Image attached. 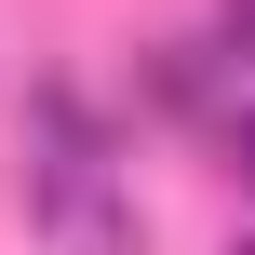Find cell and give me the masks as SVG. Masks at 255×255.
Listing matches in <instances>:
<instances>
[{
  "label": "cell",
  "mask_w": 255,
  "mask_h": 255,
  "mask_svg": "<svg viewBox=\"0 0 255 255\" xmlns=\"http://www.w3.org/2000/svg\"><path fill=\"white\" fill-rule=\"evenodd\" d=\"M13 202L40 255H148V202L121 188V161H13Z\"/></svg>",
  "instance_id": "obj_1"
},
{
  "label": "cell",
  "mask_w": 255,
  "mask_h": 255,
  "mask_svg": "<svg viewBox=\"0 0 255 255\" xmlns=\"http://www.w3.org/2000/svg\"><path fill=\"white\" fill-rule=\"evenodd\" d=\"M229 255H255V242H229Z\"/></svg>",
  "instance_id": "obj_4"
},
{
  "label": "cell",
  "mask_w": 255,
  "mask_h": 255,
  "mask_svg": "<svg viewBox=\"0 0 255 255\" xmlns=\"http://www.w3.org/2000/svg\"><path fill=\"white\" fill-rule=\"evenodd\" d=\"M215 148H229V175L255 188V108H229V121H215Z\"/></svg>",
  "instance_id": "obj_2"
},
{
  "label": "cell",
  "mask_w": 255,
  "mask_h": 255,
  "mask_svg": "<svg viewBox=\"0 0 255 255\" xmlns=\"http://www.w3.org/2000/svg\"><path fill=\"white\" fill-rule=\"evenodd\" d=\"M229 40H255V0H229Z\"/></svg>",
  "instance_id": "obj_3"
}]
</instances>
